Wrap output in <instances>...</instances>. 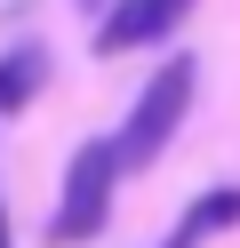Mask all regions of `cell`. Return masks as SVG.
<instances>
[{
    "instance_id": "6da1fadb",
    "label": "cell",
    "mask_w": 240,
    "mask_h": 248,
    "mask_svg": "<svg viewBox=\"0 0 240 248\" xmlns=\"http://www.w3.org/2000/svg\"><path fill=\"white\" fill-rule=\"evenodd\" d=\"M192 88H200V56H160V64H152V80L136 88V104H128L120 136H112L120 176L152 168L160 152L176 144V128H184V112H192Z\"/></svg>"
},
{
    "instance_id": "7a4b0ae2",
    "label": "cell",
    "mask_w": 240,
    "mask_h": 248,
    "mask_svg": "<svg viewBox=\"0 0 240 248\" xmlns=\"http://www.w3.org/2000/svg\"><path fill=\"white\" fill-rule=\"evenodd\" d=\"M112 192H120V160H112V136H88L64 160V192L48 216V248H88L112 224Z\"/></svg>"
},
{
    "instance_id": "3957f363",
    "label": "cell",
    "mask_w": 240,
    "mask_h": 248,
    "mask_svg": "<svg viewBox=\"0 0 240 248\" xmlns=\"http://www.w3.org/2000/svg\"><path fill=\"white\" fill-rule=\"evenodd\" d=\"M184 16H192V0H112L96 16V56H136L152 40H168Z\"/></svg>"
},
{
    "instance_id": "277c9868",
    "label": "cell",
    "mask_w": 240,
    "mask_h": 248,
    "mask_svg": "<svg viewBox=\"0 0 240 248\" xmlns=\"http://www.w3.org/2000/svg\"><path fill=\"white\" fill-rule=\"evenodd\" d=\"M232 224H240V184H208V192L176 216V232H168L160 248H200L208 232H232Z\"/></svg>"
},
{
    "instance_id": "5b68a950",
    "label": "cell",
    "mask_w": 240,
    "mask_h": 248,
    "mask_svg": "<svg viewBox=\"0 0 240 248\" xmlns=\"http://www.w3.org/2000/svg\"><path fill=\"white\" fill-rule=\"evenodd\" d=\"M40 88H48V48L40 40H24V48L0 56V112H24Z\"/></svg>"
},
{
    "instance_id": "8992f818",
    "label": "cell",
    "mask_w": 240,
    "mask_h": 248,
    "mask_svg": "<svg viewBox=\"0 0 240 248\" xmlns=\"http://www.w3.org/2000/svg\"><path fill=\"white\" fill-rule=\"evenodd\" d=\"M80 8H88V16H104V8H112V0H80Z\"/></svg>"
},
{
    "instance_id": "52a82bcc",
    "label": "cell",
    "mask_w": 240,
    "mask_h": 248,
    "mask_svg": "<svg viewBox=\"0 0 240 248\" xmlns=\"http://www.w3.org/2000/svg\"><path fill=\"white\" fill-rule=\"evenodd\" d=\"M0 248H16V240H8V208H0Z\"/></svg>"
}]
</instances>
